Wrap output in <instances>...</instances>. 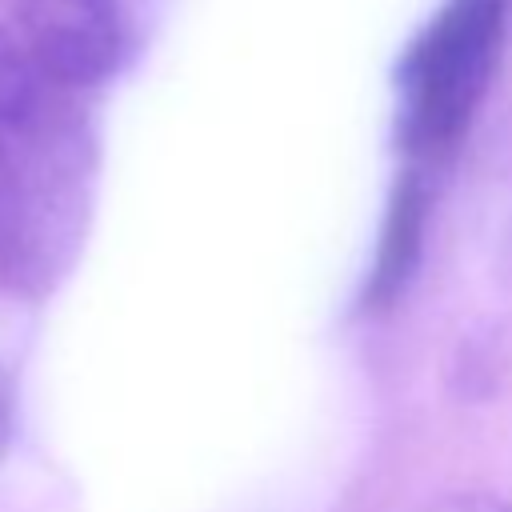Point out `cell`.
<instances>
[{"label": "cell", "mask_w": 512, "mask_h": 512, "mask_svg": "<svg viewBox=\"0 0 512 512\" xmlns=\"http://www.w3.org/2000/svg\"><path fill=\"white\" fill-rule=\"evenodd\" d=\"M96 132L84 96L48 92L0 124V292L52 296L80 260L96 204Z\"/></svg>", "instance_id": "cell-1"}, {"label": "cell", "mask_w": 512, "mask_h": 512, "mask_svg": "<svg viewBox=\"0 0 512 512\" xmlns=\"http://www.w3.org/2000/svg\"><path fill=\"white\" fill-rule=\"evenodd\" d=\"M512 0H444L396 68V140L428 172L468 132L492 84Z\"/></svg>", "instance_id": "cell-2"}, {"label": "cell", "mask_w": 512, "mask_h": 512, "mask_svg": "<svg viewBox=\"0 0 512 512\" xmlns=\"http://www.w3.org/2000/svg\"><path fill=\"white\" fill-rule=\"evenodd\" d=\"M16 28L40 72L72 96L108 84L128 56L120 0H24Z\"/></svg>", "instance_id": "cell-3"}, {"label": "cell", "mask_w": 512, "mask_h": 512, "mask_svg": "<svg viewBox=\"0 0 512 512\" xmlns=\"http://www.w3.org/2000/svg\"><path fill=\"white\" fill-rule=\"evenodd\" d=\"M424 216H428V176L420 168H404V176L396 180V192L388 200V216H384L380 248H376V268L368 280L372 308H384L404 292V284L420 260Z\"/></svg>", "instance_id": "cell-4"}, {"label": "cell", "mask_w": 512, "mask_h": 512, "mask_svg": "<svg viewBox=\"0 0 512 512\" xmlns=\"http://www.w3.org/2000/svg\"><path fill=\"white\" fill-rule=\"evenodd\" d=\"M56 88L60 84H52L40 72V64L32 60L20 28L0 16V124L20 116L24 108H32L36 100H44Z\"/></svg>", "instance_id": "cell-5"}, {"label": "cell", "mask_w": 512, "mask_h": 512, "mask_svg": "<svg viewBox=\"0 0 512 512\" xmlns=\"http://www.w3.org/2000/svg\"><path fill=\"white\" fill-rule=\"evenodd\" d=\"M492 216H496V228H500V252L512 268V132L504 140V152H500V164L492 172Z\"/></svg>", "instance_id": "cell-6"}, {"label": "cell", "mask_w": 512, "mask_h": 512, "mask_svg": "<svg viewBox=\"0 0 512 512\" xmlns=\"http://www.w3.org/2000/svg\"><path fill=\"white\" fill-rule=\"evenodd\" d=\"M12 436H16V388H12V376L0 364V460L12 448Z\"/></svg>", "instance_id": "cell-7"}, {"label": "cell", "mask_w": 512, "mask_h": 512, "mask_svg": "<svg viewBox=\"0 0 512 512\" xmlns=\"http://www.w3.org/2000/svg\"><path fill=\"white\" fill-rule=\"evenodd\" d=\"M428 512H512V500L468 492V496H448V500H440V504L428 508Z\"/></svg>", "instance_id": "cell-8"}]
</instances>
